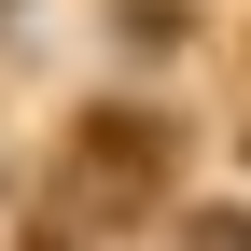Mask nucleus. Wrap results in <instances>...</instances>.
<instances>
[{
	"label": "nucleus",
	"mask_w": 251,
	"mask_h": 251,
	"mask_svg": "<svg viewBox=\"0 0 251 251\" xmlns=\"http://www.w3.org/2000/svg\"><path fill=\"white\" fill-rule=\"evenodd\" d=\"M168 181H181V126L168 112H140V98L70 112V140H56V209L70 224H153Z\"/></svg>",
	"instance_id": "obj_1"
},
{
	"label": "nucleus",
	"mask_w": 251,
	"mask_h": 251,
	"mask_svg": "<svg viewBox=\"0 0 251 251\" xmlns=\"http://www.w3.org/2000/svg\"><path fill=\"white\" fill-rule=\"evenodd\" d=\"M168 251H251V209H181Z\"/></svg>",
	"instance_id": "obj_2"
}]
</instances>
